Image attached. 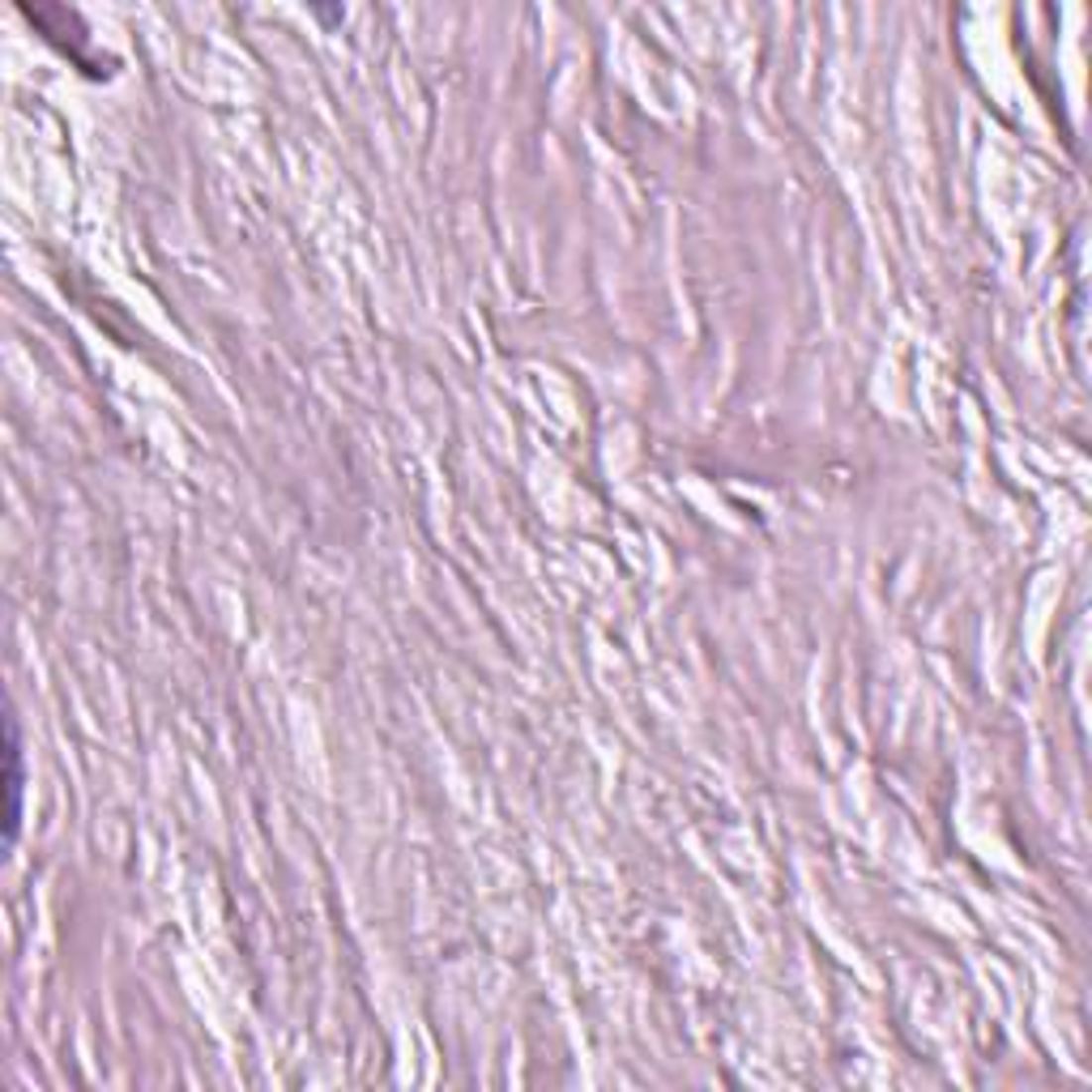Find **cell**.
Returning a JSON list of instances; mask_svg holds the SVG:
<instances>
[{
	"label": "cell",
	"mask_w": 1092,
	"mask_h": 1092,
	"mask_svg": "<svg viewBox=\"0 0 1092 1092\" xmlns=\"http://www.w3.org/2000/svg\"><path fill=\"white\" fill-rule=\"evenodd\" d=\"M9 841L18 832V815H22V747H18V726L9 721Z\"/></svg>",
	"instance_id": "cell-1"
}]
</instances>
